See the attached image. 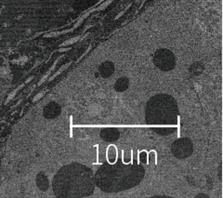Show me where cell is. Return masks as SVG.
<instances>
[{
    "mask_svg": "<svg viewBox=\"0 0 223 198\" xmlns=\"http://www.w3.org/2000/svg\"><path fill=\"white\" fill-rule=\"evenodd\" d=\"M114 70V63L110 62H106L101 63V66H100V73L103 77H108L111 75H112Z\"/></svg>",
    "mask_w": 223,
    "mask_h": 198,
    "instance_id": "obj_3",
    "label": "cell"
},
{
    "mask_svg": "<svg viewBox=\"0 0 223 198\" xmlns=\"http://www.w3.org/2000/svg\"><path fill=\"white\" fill-rule=\"evenodd\" d=\"M47 0H0V52L45 27Z\"/></svg>",
    "mask_w": 223,
    "mask_h": 198,
    "instance_id": "obj_1",
    "label": "cell"
},
{
    "mask_svg": "<svg viewBox=\"0 0 223 198\" xmlns=\"http://www.w3.org/2000/svg\"><path fill=\"white\" fill-rule=\"evenodd\" d=\"M127 87H128V79L125 78V77L118 79L115 83V89L117 91L126 90L127 88Z\"/></svg>",
    "mask_w": 223,
    "mask_h": 198,
    "instance_id": "obj_4",
    "label": "cell"
},
{
    "mask_svg": "<svg viewBox=\"0 0 223 198\" xmlns=\"http://www.w3.org/2000/svg\"><path fill=\"white\" fill-rule=\"evenodd\" d=\"M9 82V66L7 64L5 59L0 55V107L4 101L6 91L8 89Z\"/></svg>",
    "mask_w": 223,
    "mask_h": 198,
    "instance_id": "obj_2",
    "label": "cell"
}]
</instances>
